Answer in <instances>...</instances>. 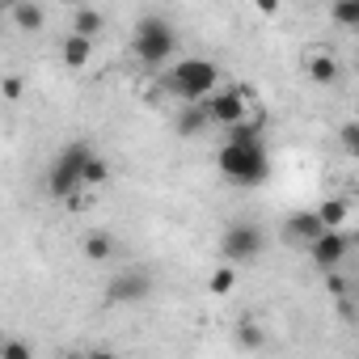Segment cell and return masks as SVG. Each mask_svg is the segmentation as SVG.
Instances as JSON below:
<instances>
[{
	"mask_svg": "<svg viewBox=\"0 0 359 359\" xmlns=\"http://www.w3.org/2000/svg\"><path fill=\"white\" fill-rule=\"evenodd\" d=\"M165 89L177 97V102H187V106H203L216 89H220V68L203 55H191L182 60L177 68H169L165 76Z\"/></svg>",
	"mask_w": 359,
	"mask_h": 359,
	"instance_id": "1",
	"label": "cell"
},
{
	"mask_svg": "<svg viewBox=\"0 0 359 359\" xmlns=\"http://www.w3.org/2000/svg\"><path fill=\"white\" fill-rule=\"evenodd\" d=\"M216 165L237 187H258V182H266V173H271V156H266L262 144H224Z\"/></svg>",
	"mask_w": 359,
	"mask_h": 359,
	"instance_id": "2",
	"label": "cell"
},
{
	"mask_svg": "<svg viewBox=\"0 0 359 359\" xmlns=\"http://www.w3.org/2000/svg\"><path fill=\"white\" fill-rule=\"evenodd\" d=\"M173 47H177V34H173V26H169L165 18H156V13H148V18L135 26V34H131V51H135V60H140L144 68H165L169 55H173Z\"/></svg>",
	"mask_w": 359,
	"mask_h": 359,
	"instance_id": "3",
	"label": "cell"
},
{
	"mask_svg": "<svg viewBox=\"0 0 359 359\" xmlns=\"http://www.w3.org/2000/svg\"><path fill=\"white\" fill-rule=\"evenodd\" d=\"M89 144L85 140H76V144H68L55 161H51V169H47V191L55 195V199H72L76 191H81V169H85V161H89Z\"/></svg>",
	"mask_w": 359,
	"mask_h": 359,
	"instance_id": "4",
	"label": "cell"
},
{
	"mask_svg": "<svg viewBox=\"0 0 359 359\" xmlns=\"http://www.w3.org/2000/svg\"><path fill=\"white\" fill-rule=\"evenodd\" d=\"M203 114H208V123H216V127H237V123H245L250 118V93L245 89H216L208 102H203Z\"/></svg>",
	"mask_w": 359,
	"mask_h": 359,
	"instance_id": "5",
	"label": "cell"
},
{
	"mask_svg": "<svg viewBox=\"0 0 359 359\" xmlns=\"http://www.w3.org/2000/svg\"><path fill=\"white\" fill-rule=\"evenodd\" d=\"M220 250H224V266H233V262H254V258L262 254V229L250 224V220H237V224L224 229Z\"/></svg>",
	"mask_w": 359,
	"mask_h": 359,
	"instance_id": "6",
	"label": "cell"
},
{
	"mask_svg": "<svg viewBox=\"0 0 359 359\" xmlns=\"http://www.w3.org/2000/svg\"><path fill=\"white\" fill-rule=\"evenodd\" d=\"M148 296H152V275H144V271H118L106 287L110 304H144Z\"/></svg>",
	"mask_w": 359,
	"mask_h": 359,
	"instance_id": "7",
	"label": "cell"
},
{
	"mask_svg": "<svg viewBox=\"0 0 359 359\" xmlns=\"http://www.w3.org/2000/svg\"><path fill=\"white\" fill-rule=\"evenodd\" d=\"M346 250H351L346 233H321V237L309 245V254H313V262H317L321 271H334V266L346 258Z\"/></svg>",
	"mask_w": 359,
	"mask_h": 359,
	"instance_id": "8",
	"label": "cell"
},
{
	"mask_svg": "<svg viewBox=\"0 0 359 359\" xmlns=\"http://www.w3.org/2000/svg\"><path fill=\"white\" fill-rule=\"evenodd\" d=\"M321 233H325V229H321V220H317L313 212H296V216H287V224H283V237H287V241H304V245H313Z\"/></svg>",
	"mask_w": 359,
	"mask_h": 359,
	"instance_id": "9",
	"label": "cell"
},
{
	"mask_svg": "<svg viewBox=\"0 0 359 359\" xmlns=\"http://www.w3.org/2000/svg\"><path fill=\"white\" fill-rule=\"evenodd\" d=\"M313 216L321 220V229H325V233H342V229H346V220H351V203H346V199H325Z\"/></svg>",
	"mask_w": 359,
	"mask_h": 359,
	"instance_id": "10",
	"label": "cell"
},
{
	"mask_svg": "<svg viewBox=\"0 0 359 359\" xmlns=\"http://www.w3.org/2000/svg\"><path fill=\"white\" fill-rule=\"evenodd\" d=\"M9 18H13V26H18V30H26V34H39V30L47 26V13H43L39 5H30V0L13 5V9H9Z\"/></svg>",
	"mask_w": 359,
	"mask_h": 359,
	"instance_id": "11",
	"label": "cell"
},
{
	"mask_svg": "<svg viewBox=\"0 0 359 359\" xmlns=\"http://www.w3.org/2000/svg\"><path fill=\"white\" fill-rule=\"evenodd\" d=\"M102 26H106L102 9H89V5H81V9L72 13V34H76V39H89V43H93V34H102Z\"/></svg>",
	"mask_w": 359,
	"mask_h": 359,
	"instance_id": "12",
	"label": "cell"
},
{
	"mask_svg": "<svg viewBox=\"0 0 359 359\" xmlns=\"http://www.w3.org/2000/svg\"><path fill=\"white\" fill-rule=\"evenodd\" d=\"M60 60H64V68H85V64L93 60V43H89V39L68 34V39H64V47H60Z\"/></svg>",
	"mask_w": 359,
	"mask_h": 359,
	"instance_id": "13",
	"label": "cell"
},
{
	"mask_svg": "<svg viewBox=\"0 0 359 359\" xmlns=\"http://www.w3.org/2000/svg\"><path fill=\"white\" fill-rule=\"evenodd\" d=\"M85 258L89 262H110V254H114V237L110 233H102V229H93V233H85Z\"/></svg>",
	"mask_w": 359,
	"mask_h": 359,
	"instance_id": "14",
	"label": "cell"
},
{
	"mask_svg": "<svg viewBox=\"0 0 359 359\" xmlns=\"http://www.w3.org/2000/svg\"><path fill=\"white\" fill-rule=\"evenodd\" d=\"M309 76H313L317 85H334V81H338V60H334L330 51H317V55L309 60Z\"/></svg>",
	"mask_w": 359,
	"mask_h": 359,
	"instance_id": "15",
	"label": "cell"
},
{
	"mask_svg": "<svg viewBox=\"0 0 359 359\" xmlns=\"http://www.w3.org/2000/svg\"><path fill=\"white\" fill-rule=\"evenodd\" d=\"M106 177H110V165H106V156L89 152V161H85V169H81V187H97V182H106Z\"/></svg>",
	"mask_w": 359,
	"mask_h": 359,
	"instance_id": "16",
	"label": "cell"
},
{
	"mask_svg": "<svg viewBox=\"0 0 359 359\" xmlns=\"http://www.w3.org/2000/svg\"><path fill=\"white\" fill-rule=\"evenodd\" d=\"M208 127V114H203V106H187L182 114H177V131L182 135H199Z\"/></svg>",
	"mask_w": 359,
	"mask_h": 359,
	"instance_id": "17",
	"label": "cell"
},
{
	"mask_svg": "<svg viewBox=\"0 0 359 359\" xmlns=\"http://www.w3.org/2000/svg\"><path fill=\"white\" fill-rule=\"evenodd\" d=\"M208 287H212V296H229V292L237 287V271H233V266H220V271H212Z\"/></svg>",
	"mask_w": 359,
	"mask_h": 359,
	"instance_id": "18",
	"label": "cell"
},
{
	"mask_svg": "<svg viewBox=\"0 0 359 359\" xmlns=\"http://www.w3.org/2000/svg\"><path fill=\"white\" fill-rule=\"evenodd\" d=\"M262 338H266V334H262V325H258L254 317H245V321L237 325V342H241L245 351H254V346H262Z\"/></svg>",
	"mask_w": 359,
	"mask_h": 359,
	"instance_id": "19",
	"label": "cell"
},
{
	"mask_svg": "<svg viewBox=\"0 0 359 359\" xmlns=\"http://www.w3.org/2000/svg\"><path fill=\"white\" fill-rule=\"evenodd\" d=\"M0 359H34V351H30L26 338H5L0 334Z\"/></svg>",
	"mask_w": 359,
	"mask_h": 359,
	"instance_id": "20",
	"label": "cell"
},
{
	"mask_svg": "<svg viewBox=\"0 0 359 359\" xmlns=\"http://www.w3.org/2000/svg\"><path fill=\"white\" fill-rule=\"evenodd\" d=\"M330 18L338 26H359V0H338V5H330Z\"/></svg>",
	"mask_w": 359,
	"mask_h": 359,
	"instance_id": "21",
	"label": "cell"
},
{
	"mask_svg": "<svg viewBox=\"0 0 359 359\" xmlns=\"http://www.w3.org/2000/svg\"><path fill=\"white\" fill-rule=\"evenodd\" d=\"M338 135H342V148L355 156V152H359V123H355V118H351V123H342V131H338Z\"/></svg>",
	"mask_w": 359,
	"mask_h": 359,
	"instance_id": "22",
	"label": "cell"
},
{
	"mask_svg": "<svg viewBox=\"0 0 359 359\" xmlns=\"http://www.w3.org/2000/svg\"><path fill=\"white\" fill-rule=\"evenodd\" d=\"M22 89H26V85H22V76H9L5 85H0V93H5L9 102H13V97H22Z\"/></svg>",
	"mask_w": 359,
	"mask_h": 359,
	"instance_id": "23",
	"label": "cell"
},
{
	"mask_svg": "<svg viewBox=\"0 0 359 359\" xmlns=\"http://www.w3.org/2000/svg\"><path fill=\"white\" fill-rule=\"evenodd\" d=\"M85 359H118V355H114V351H102V346H97V351H85Z\"/></svg>",
	"mask_w": 359,
	"mask_h": 359,
	"instance_id": "24",
	"label": "cell"
},
{
	"mask_svg": "<svg viewBox=\"0 0 359 359\" xmlns=\"http://www.w3.org/2000/svg\"><path fill=\"white\" fill-rule=\"evenodd\" d=\"M64 359H85V355H81V351H72V355H64Z\"/></svg>",
	"mask_w": 359,
	"mask_h": 359,
	"instance_id": "25",
	"label": "cell"
}]
</instances>
